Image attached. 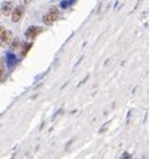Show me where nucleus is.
Masks as SVG:
<instances>
[{"instance_id": "7ed1b4c3", "label": "nucleus", "mask_w": 149, "mask_h": 159, "mask_svg": "<svg viewBox=\"0 0 149 159\" xmlns=\"http://www.w3.org/2000/svg\"><path fill=\"white\" fill-rule=\"evenodd\" d=\"M13 40V33L10 30L2 29V46L6 47L7 44H10V41Z\"/></svg>"}, {"instance_id": "39448f33", "label": "nucleus", "mask_w": 149, "mask_h": 159, "mask_svg": "<svg viewBox=\"0 0 149 159\" xmlns=\"http://www.w3.org/2000/svg\"><path fill=\"white\" fill-rule=\"evenodd\" d=\"M2 13H3L4 16H11V14H13V3H11V2L4 3L3 6H2Z\"/></svg>"}, {"instance_id": "f257e3e1", "label": "nucleus", "mask_w": 149, "mask_h": 159, "mask_svg": "<svg viewBox=\"0 0 149 159\" xmlns=\"http://www.w3.org/2000/svg\"><path fill=\"white\" fill-rule=\"evenodd\" d=\"M58 17H60L58 9H57V7H53V9L50 10L48 13L44 14L43 21H44V24H48V26H51V24H54L57 20H58Z\"/></svg>"}, {"instance_id": "20e7f679", "label": "nucleus", "mask_w": 149, "mask_h": 159, "mask_svg": "<svg viewBox=\"0 0 149 159\" xmlns=\"http://www.w3.org/2000/svg\"><path fill=\"white\" fill-rule=\"evenodd\" d=\"M23 13H24V7L23 6H17L16 9L13 10V14H11V20H13L14 23L20 21L21 17H23Z\"/></svg>"}, {"instance_id": "f03ea898", "label": "nucleus", "mask_w": 149, "mask_h": 159, "mask_svg": "<svg viewBox=\"0 0 149 159\" xmlns=\"http://www.w3.org/2000/svg\"><path fill=\"white\" fill-rule=\"evenodd\" d=\"M41 31H43V30H41V27H38V26H31V27H29V29H27L26 37H27L29 40H33V39H36V37L38 36Z\"/></svg>"}]
</instances>
